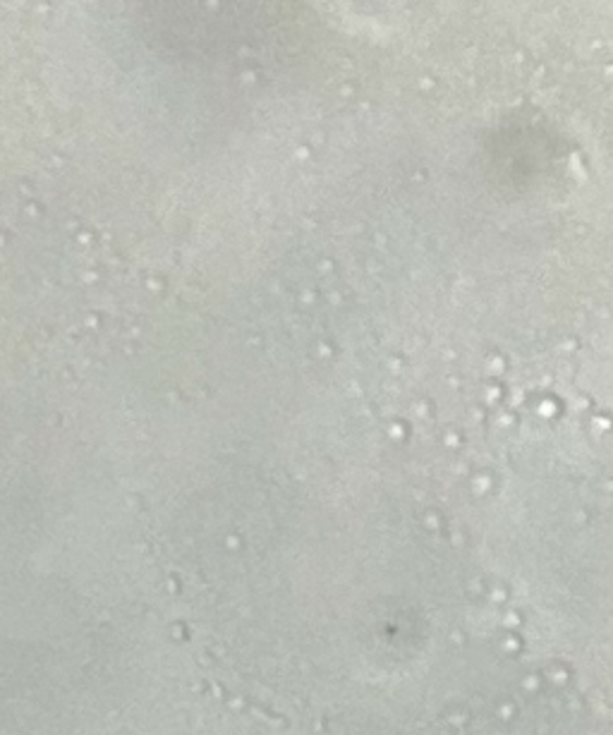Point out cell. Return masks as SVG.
Returning a JSON list of instances; mask_svg holds the SVG:
<instances>
[]
</instances>
